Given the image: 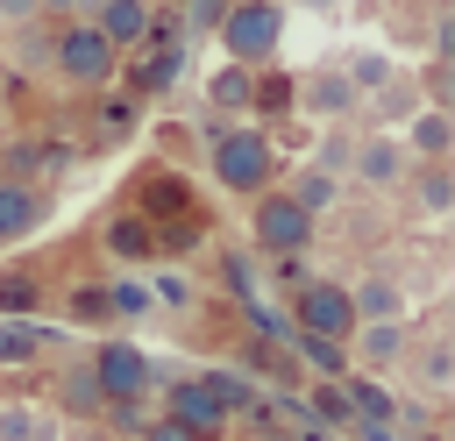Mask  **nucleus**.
I'll return each mask as SVG.
<instances>
[{
  "label": "nucleus",
  "instance_id": "obj_1",
  "mask_svg": "<svg viewBox=\"0 0 455 441\" xmlns=\"http://www.w3.org/2000/svg\"><path fill=\"white\" fill-rule=\"evenodd\" d=\"M213 36H220V57L228 64H270L277 50H284V0H228L220 7V21H213Z\"/></svg>",
  "mask_w": 455,
  "mask_h": 441
},
{
  "label": "nucleus",
  "instance_id": "obj_2",
  "mask_svg": "<svg viewBox=\"0 0 455 441\" xmlns=\"http://www.w3.org/2000/svg\"><path fill=\"white\" fill-rule=\"evenodd\" d=\"M206 156H213V178L228 192H242V199H256V192L277 185V142L263 128H213V149Z\"/></svg>",
  "mask_w": 455,
  "mask_h": 441
},
{
  "label": "nucleus",
  "instance_id": "obj_3",
  "mask_svg": "<svg viewBox=\"0 0 455 441\" xmlns=\"http://www.w3.org/2000/svg\"><path fill=\"white\" fill-rule=\"evenodd\" d=\"M114 64H121V50H114L92 21H64V28L50 36V71H57L64 85H107Z\"/></svg>",
  "mask_w": 455,
  "mask_h": 441
},
{
  "label": "nucleus",
  "instance_id": "obj_4",
  "mask_svg": "<svg viewBox=\"0 0 455 441\" xmlns=\"http://www.w3.org/2000/svg\"><path fill=\"white\" fill-rule=\"evenodd\" d=\"M313 213L284 192V185H270V192H256V213H249V235H256V249L263 256H306L313 249Z\"/></svg>",
  "mask_w": 455,
  "mask_h": 441
},
{
  "label": "nucleus",
  "instance_id": "obj_5",
  "mask_svg": "<svg viewBox=\"0 0 455 441\" xmlns=\"http://www.w3.org/2000/svg\"><path fill=\"white\" fill-rule=\"evenodd\" d=\"M291 327H299V334H327V341H348V334H355V306H348V285H341V277H306V285H291Z\"/></svg>",
  "mask_w": 455,
  "mask_h": 441
},
{
  "label": "nucleus",
  "instance_id": "obj_6",
  "mask_svg": "<svg viewBox=\"0 0 455 441\" xmlns=\"http://www.w3.org/2000/svg\"><path fill=\"white\" fill-rule=\"evenodd\" d=\"M85 363L100 377V398H149V384H156V363L135 341H100Z\"/></svg>",
  "mask_w": 455,
  "mask_h": 441
},
{
  "label": "nucleus",
  "instance_id": "obj_7",
  "mask_svg": "<svg viewBox=\"0 0 455 441\" xmlns=\"http://www.w3.org/2000/svg\"><path fill=\"white\" fill-rule=\"evenodd\" d=\"M405 171H412V156H405V142H398L391 128L355 135V156H348V178H355V185H370V192H398Z\"/></svg>",
  "mask_w": 455,
  "mask_h": 441
},
{
  "label": "nucleus",
  "instance_id": "obj_8",
  "mask_svg": "<svg viewBox=\"0 0 455 441\" xmlns=\"http://www.w3.org/2000/svg\"><path fill=\"white\" fill-rule=\"evenodd\" d=\"M405 356H412L405 320H355V334H348V363L355 370L384 377V370H405Z\"/></svg>",
  "mask_w": 455,
  "mask_h": 441
},
{
  "label": "nucleus",
  "instance_id": "obj_9",
  "mask_svg": "<svg viewBox=\"0 0 455 441\" xmlns=\"http://www.w3.org/2000/svg\"><path fill=\"white\" fill-rule=\"evenodd\" d=\"M164 413H171L185 434H199V441H220V434L235 427V413H228L199 377H178V384H171V398H164Z\"/></svg>",
  "mask_w": 455,
  "mask_h": 441
},
{
  "label": "nucleus",
  "instance_id": "obj_10",
  "mask_svg": "<svg viewBox=\"0 0 455 441\" xmlns=\"http://www.w3.org/2000/svg\"><path fill=\"white\" fill-rule=\"evenodd\" d=\"M50 220V192L36 178H0V242H28Z\"/></svg>",
  "mask_w": 455,
  "mask_h": 441
},
{
  "label": "nucleus",
  "instance_id": "obj_11",
  "mask_svg": "<svg viewBox=\"0 0 455 441\" xmlns=\"http://www.w3.org/2000/svg\"><path fill=\"white\" fill-rule=\"evenodd\" d=\"M299 107H306L313 121H327V128H334L341 114H355V107H363V92H355V85L341 78V64H327V71L299 78Z\"/></svg>",
  "mask_w": 455,
  "mask_h": 441
},
{
  "label": "nucleus",
  "instance_id": "obj_12",
  "mask_svg": "<svg viewBox=\"0 0 455 441\" xmlns=\"http://www.w3.org/2000/svg\"><path fill=\"white\" fill-rule=\"evenodd\" d=\"M149 14H156V0H92V14H85V21H92L114 50H142Z\"/></svg>",
  "mask_w": 455,
  "mask_h": 441
},
{
  "label": "nucleus",
  "instance_id": "obj_13",
  "mask_svg": "<svg viewBox=\"0 0 455 441\" xmlns=\"http://www.w3.org/2000/svg\"><path fill=\"white\" fill-rule=\"evenodd\" d=\"M405 156L412 164H448V149H455V121H448V107H419L412 121H405Z\"/></svg>",
  "mask_w": 455,
  "mask_h": 441
},
{
  "label": "nucleus",
  "instance_id": "obj_14",
  "mask_svg": "<svg viewBox=\"0 0 455 441\" xmlns=\"http://www.w3.org/2000/svg\"><path fill=\"white\" fill-rule=\"evenodd\" d=\"M50 398H57V413H64V420H100V413H107V398H100V377H92V363H64V370H57V391H50Z\"/></svg>",
  "mask_w": 455,
  "mask_h": 441
},
{
  "label": "nucleus",
  "instance_id": "obj_15",
  "mask_svg": "<svg viewBox=\"0 0 455 441\" xmlns=\"http://www.w3.org/2000/svg\"><path fill=\"white\" fill-rule=\"evenodd\" d=\"M100 242H107V256H121V263H156V228H149L142 213H107Z\"/></svg>",
  "mask_w": 455,
  "mask_h": 441
},
{
  "label": "nucleus",
  "instance_id": "obj_16",
  "mask_svg": "<svg viewBox=\"0 0 455 441\" xmlns=\"http://www.w3.org/2000/svg\"><path fill=\"white\" fill-rule=\"evenodd\" d=\"M291 107H299V78H284V71L256 64V85H249V114H256V121H277V114H291Z\"/></svg>",
  "mask_w": 455,
  "mask_h": 441
},
{
  "label": "nucleus",
  "instance_id": "obj_17",
  "mask_svg": "<svg viewBox=\"0 0 455 441\" xmlns=\"http://www.w3.org/2000/svg\"><path fill=\"white\" fill-rule=\"evenodd\" d=\"M348 306H355V320H405L398 277H363V285H348Z\"/></svg>",
  "mask_w": 455,
  "mask_h": 441
},
{
  "label": "nucleus",
  "instance_id": "obj_18",
  "mask_svg": "<svg viewBox=\"0 0 455 441\" xmlns=\"http://www.w3.org/2000/svg\"><path fill=\"white\" fill-rule=\"evenodd\" d=\"M284 341H291V356H299L313 377H348V370H355V363H348V341H327V334H299V327H291Z\"/></svg>",
  "mask_w": 455,
  "mask_h": 441
},
{
  "label": "nucleus",
  "instance_id": "obj_19",
  "mask_svg": "<svg viewBox=\"0 0 455 441\" xmlns=\"http://www.w3.org/2000/svg\"><path fill=\"white\" fill-rule=\"evenodd\" d=\"M284 192H291V199H299V206H306L313 220L341 206V178H334V171H320V164H306V171H299V178H291Z\"/></svg>",
  "mask_w": 455,
  "mask_h": 441
},
{
  "label": "nucleus",
  "instance_id": "obj_20",
  "mask_svg": "<svg viewBox=\"0 0 455 441\" xmlns=\"http://www.w3.org/2000/svg\"><path fill=\"white\" fill-rule=\"evenodd\" d=\"M405 185H412L419 213H448V206H455V171H448V164H412Z\"/></svg>",
  "mask_w": 455,
  "mask_h": 441
},
{
  "label": "nucleus",
  "instance_id": "obj_21",
  "mask_svg": "<svg viewBox=\"0 0 455 441\" xmlns=\"http://www.w3.org/2000/svg\"><path fill=\"white\" fill-rule=\"evenodd\" d=\"M43 349H50V327H36V320H0V370L36 363Z\"/></svg>",
  "mask_w": 455,
  "mask_h": 441
},
{
  "label": "nucleus",
  "instance_id": "obj_22",
  "mask_svg": "<svg viewBox=\"0 0 455 441\" xmlns=\"http://www.w3.org/2000/svg\"><path fill=\"white\" fill-rule=\"evenodd\" d=\"M107 313H114V327H135V320L156 313V299H149L142 277H107Z\"/></svg>",
  "mask_w": 455,
  "mask_h": 441
},
{
  "label": "nucleus",
  "instance_id": "obj_23",
  "mask_svg": "<svg viewBox=\"0 0 455 441\" xmlns=\"http://www.w3.org/2000/svg\"><path fill=\"white\" fill-rule=\"evenodd\" d=\"M249 85H256L249 64H220V71L206 78V100H213L220 114H249Z\"/></svg>",
  "mask_w": 455,
  "mask_h": 441
},
{
  "label": "nucleus",
  "instance_id": "obj_24",
  "mask_svg": "<svg viewBox=\"0 0 455 441\" xmlns=\"http://www.w3.org/2000/svg\"><path fill=\"white\" fill-rule=\"evenodd\" d=\"M43 306V277L36 270H0V320H28Z\"/></svg>",
  "mask_w": 455,
  "mask_h": 441
},
{
  "label": "nucleus",
  "instance_id": "obj_25",
  "mask_svg": "<svg viewBox=\"0 0 455 441\" xmlns=\"http://www.w3.org/2000/svg\"><path fill=\"white\" fill-rule=\"evenodd\" d=\"M178 71H185V43H171V50H149V57L128 71V85H135V92H164Z\"/></svg>",
  "mask_w": 455,
  "mask_h": 441
},
{
  "label": "nucleus",
  "instance_id": "obj_26",
  "mask_svg": "<svg viewBox=\"0 0 455 441\" xmlns=\"http://www.w3.org/2000/svg\"><path fill=\"white\" fill-rule=\"evenodd\" d=\"M370 114H377V121H398V128H405V121L419 114V85H412V78L398 71L391 85H377V92H370Z\"/></svg>",
  "mask_w": 455,
  "mask_h": 441
},
{
  "label": "nucleus",
  "instance_id": "obj_27",
  "mask_svg": "<svg viewBox=\"0 0 455 441\" xmlns=\"http://www.w3.org/2000/svg\"><path fill=\"white\" fill-rule=\"evenodd\" d=\"M341 78H348V85H355V92L370 100L377 85H391V78H398V64H391V57H377V50H355V57L341 64Z\"/></svg>",
  "mask_w": 455,
  "mask_h": 441
},
{
  "label": "nucleus",
  "instance_id": "obj_28",
  "mask_svg": "<svg viewBox=\"0 0 455 441\" xmlns=\"http://www.w3.org/2000/svg\"><path fill=\"white\" fill-rule=\"evenodd\" d=\"M405 363H412V377H419L434 398L455 384V356H448V341H427V349H419V356H405Z\"/></svg>",
  "mask_w": 455,
  "mask_h": 441
},
{
  "label": "nucleus",
  "instance_id": "obj_29",
  "mask_svg": "<svg viewBox=\"0 0 455 441\" xmlns=\"http://www.w3.org/2000/svg\"><path fill=\"white\" fill-rule=\"evenodd\" d=\"M142 285H149V299H156V313H192V299H199L185 270H156V277H142Z\"/></svg>",
  "mask_w": 455,
  "mask_h": 441
},
{
  "label": "nucleus",
  "instance_id": "obj_30",
  "mask_svg": "<svg viewBox=\"0 0 455 441\" xmlns=\"http://www.w3.org/2000/svg\"><path fill=\"white\" fill-rule=\"evenodd\" d=\"M199 384H206V391H213V398H220L228 413H256V384H249L242 370H206Z\"/></svg>",
  "mask_w": 455,
  "mask_h": 441
},
{
  "label": "nucleus",
  "instance_id": "obj_31",
  "mask_svg": "<svg viewBox=\"0 0 455 441\" xmlns=\"http://www.w3.org/2000/svg\"><path fill=\"white\" fill-rule=\"evenodd\" d=\"M64 313H71L78 327H114V313H107V285H71Z\"/></svg>",
  "mask_w": 455,
  "mask_h": 441
},
{
  "label": "nucleus",
  "instance_id": "obj_32",
  "mask_svg": "<svg viewBox=\"0 0 455 441\" xmlns=\"http://www.w3.org/2000/svg\"><path fill=\"white\" fill-rule=\"evenodd\" d=\"M348 156H355V135L334 121V128L320 135V156H313V164H320V171H334V178H348Z\"/></svg>",
  "mask_w": 455,
  "mask_h": 441
},
{
  "label": "nucleus",
  "instance_id": "obj_33",
  "mask_svg": "<svg viewBox=\"0 0 455 441\" xmlns=\"http://www.w3.org/2000/svg\"><path fill=\"white\" fill-rule=\"evenodd\" d=\"M36 420L43 413H28V405H0V441H36Z\"/></svg>",
  "mask_w": 455,
  "mask_h": 441
},
{
  "label": "nucleus",
  "instance_id": "obj_34",
  "mask_svg": "<svg viewBox=\"0 0 455 441\" xmlns=\"http://www.w3.org/2000/svg\"><path fill=\"white\" fill-rule=\"evenodd\" d=\"M135 434H142V441H199V434H185V427H178L171 413H156V420H142Z\"/></svg>",
  "mask_w": 455,
  "mask_h": 441
},
{
  "label": "nucleus",
  "instance_id": "obj_35",
  "mask_svg": "<svg viewBox=\"0 0 455 441\" xmlns=\"http://www.w3.org/2000/svg\"><path fill=\"white\" fill-rule=\"evenodd\" d=\"M36 14H43V0H0V21H7V28H28Z\"/></svg>",
  "mask_w": 455,
  "mask_h": 441
},
{
  "label": "nucleus",
  "instance_id": "obj_36",
  "mask_svg": "<svg viewBox=\"0 0 455 441\" xmlns=\"http://www.w3.org/2000/svg\"><path fill=\"white\" fill-rule=\"evenodd\" d=\"M291 7H313V14H334L341 0H291Z\"/></svg>",
  "mask_w": 455,
  "mask_h": 441
},
{
  "label": "nucleus",
  "instance_id": "obj_37",
  "mask_svg": "<svg viewBox=\"0 0 455 441\" xmlns=\"http://www.w3.org/2000/svg\"><path fill=\"white\" fill-rule=\"evenodd\" d=\"M171 7H185V0H171Z\"/></svg>",
  "mask_w": 455,
  "mask_h": 441
}]
</instances>
